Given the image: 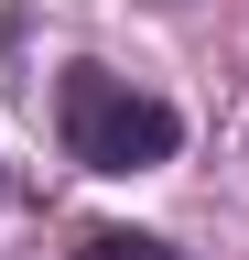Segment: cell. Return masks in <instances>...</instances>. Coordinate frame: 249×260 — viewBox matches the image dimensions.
I'll return each instance as SVG.
<instances>
[{
    "mask_svg": "<svg viewBox=\"0 0 249 260\" xmlns=\"http://www.w3.org/2000/svg\"><path fill=\"white\" fill-rule=\"evenodd\" d=\"M87 260H184V249H173V239H141V228H98Z\"/></svg>",
    "mask_w": 249,
    "mask_h": 260,
    "instance_id": "cell-2",
    "label": "cell"
},
{
    "mask_svg": "<svg viewBox=\"0 0 249 260\" xmlns=\"http://www.w3.org/2000/svg\"><path fill=\"white\" fill-rule=\"evenodd\" d=\"M173 141H184V119L152 87L98 76V65L65 76V152L87 162V174H152V162H173Z\"/></svg>",
    "mask_w": 249,
    "mask_h": 260,
    "instance_id": "cell-1",
    "label": "cell"
}]
</instances>
